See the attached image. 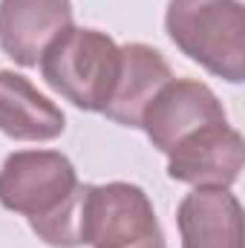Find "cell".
I'll return each mask as SVG.
<instances>
[{
  "instance_id": "1",
  "label": "cell",
  "mask_w": 245,
  "mask_h": 248,
  "mask_svg": "<svg viewBox=\"0 0 245 248\" xmlns=\"http://www.w3.org/2000/svg\"><path fill=\"white\" fill-rule=\"evenodd\" d=\"M0 205L23 214L46 246H81L84 185L72 162L58 150L12 153L0 168Z\"/></svg>"
},
{
  "instance_id": "2",
  "label": "cell",
  "mask_w": 245,
  "mask_h": 248,
  "mask_svg": "<svg viewBox=\"0 0 245 248\" xmlns=\"http://www.w3.org/2000/svg\"><path fill=\"white\" fill-rule=\"evenodd\" d=\"M170 41L208 72L240 84L245 75V9L240 0H170Z\"/></svg>"
},
{
  "instance_id": "3",
  "label": "cell",
  "mask_w": 245,
  "mask_h": 248,
  "mask_svg": "<svg viewBox=\"0 0 245 248\" xmlns=\"http://www.w3.org/2000/svg\"><path fill=\"white\" fill-rule=\"evenodd\" d=\"M46 84L78 110L101 113L122 75V46L98 29L69 26L41 55Z\"/></svg>"
},
{
  "instance_id": "4",
  "label": "cell",
  "mask_w": 245,
  "mask_h": 248,
  "mask_svg": "<svg viewBox=\"0 0 245 248\" xmlns=\"http://www.w3.org/2000/svg\"><path fill=\"white\" fill-rule=\"evenodd\" d=\"M81 246L168 248L147 193L130 182L84 185Z\"/></svg>"
},
{
  "instance_id": "5",
  "label": "cell",
  "mask_w": 245,
  "mask_h": 248,
  "mask_svg": "<svg viewBox=\"0 0 245 248\" xmlns=\"http://www.w3.org/2000/svg\"><path fill=\"white\" fill-rule=\"evenodd\" d=\"M243 136L225 122L196 127L168 150V176L196 187H228L240 179Z\"/></svg>"
},
{
  "instance_id": "6",
  "label": "cell",
  "mask_w": 245,
  "mask_h": 248,
  "mask_svg": "<svg viewBox=\"0 0 245 248\" xmlns=\"http://www.w3.org/2000/svg\"><path fill=\"white\" fill-rule=\"evenodd\" d=\"M225 119H228L225 107L214 95L211 87L182 78V81H168L156 93V98L147 104L141 116V127L147 139L153 141V147L168 153L179 139L193 133L196 127L211 122H225Z\"/></svg>"
},
{
  "instance_id": "7",
  "label": "cell",
  "mask_w": 245,
  "mask_h": 248,
  "mask_svg": "<svg viewBox=\"0 0 245 248\" xmlns=\"http://www.w3.org/2000/svg\"><path fill=\"white\" fill-rule=\"evenodd\" d=\"M69 26V0H0V46L20 66H35Z\"/></svg>"
},
{
  "instance_id": "8",
  "label": "cell",
  "mask_w": 245,
  "mask_h": 248,
  "mask_svg": "<svg viewBox=\"0 0 245 248\" xmlns=\"http://www.w3.org/2000/svg\"><path fill=\"white\" fill-rule=\"evenodd\" d=\"M182 248H243V205L228 187H196L176 214Z\"/></svg>"
},
{
  "instance_id": "9",
  "label": "cell",
  "mask_w": 245,
  "mask_h": 248,
  "mask_svg": "<svg viewBox=\"0 0 245 248\" xmlns=\"http://www.w3.org/2000/svg\"><path fill=\"white\" fill-rule=\"evenodd\" d=\"M168 81H173V72L159 49L147 44H127L122 46V75L116 93L101 113L124 127H141L147 104Z\"/></svg>"
},
{
  "instance_id": "10",
  "label": "cell",
  "mask_w": 245,
  "mask_h": 248,
  "mask_svg": "<svg viewBox=\"0 0 245 248\" xmlns=\"http://www.w3.org/2000/svg\"><path fill=\"white\" fill-rule=\"evenodd\" d=\"M66 127L63 113L29 78L0 69V133L17 141H49Z\"/></svg>"
}]
</instances>
